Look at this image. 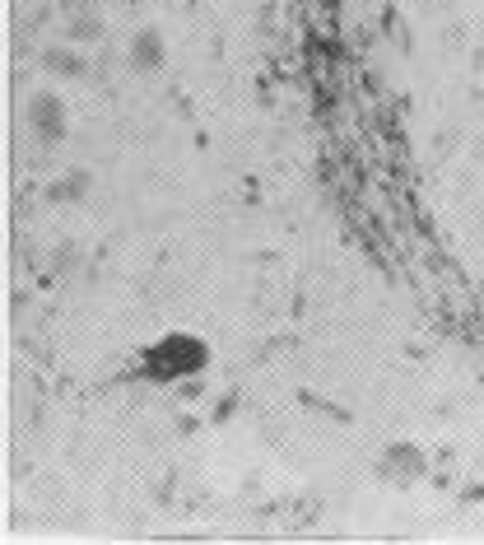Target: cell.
Returning a JSON list of instances; mask_svg holds the SVG:
<instances>
[{"instance_id":"5","label":"cell","mask_w":484,"mask_h":545,"mask_svg":"<svg viewBox=\"0 0 484 545\" xmlns=\"http://www.w3.org/2000/svg\"><path fill=\"white\" fill-rule=\"evenodd\" d=\"M89 191H94V173H89V168H66L61 178L47 182L42 196L52 205H80V201H89Z\"/></svg>"},{"instance_id":"2","label":"cell","mask_w":484,"mask_h":545,"mask_svg":"<svg viewBox=\"0 0 484 545\" xmlns=\"http://www.w3.org/2000/svg\"><path fill=\"white\" fill-rule=\"evenodd\" d=\"M24 122H28V131H33V140H38L42 150L61 145V140L70 136V108H66V98L52 94V89H38V94L28 98Z\"/></svg>"},{"instance_id":"3","label":"cell","mask_w":484,"mask_h":545,"mask_svg":"<svg viewBox=\"0 0 484 545\" xmlns=\"http://www.w3.org/2000/svg\"><path fill=\"white\" fill-rule=\"evenodd\" d=\"M424 471H429V462H424V452H419L415 443H391V448H382V457L373 462V476L382 480V485H391V490L415 485Z\"/></svg>"},{"instance_id":"4","label":"cell","mask_w":484,"mask_h":545,"mask_svg":"<svg viewBox=\"0 0 484 545\" xmlns=\"http://www.w3.org/2000/svg\"><path fill=\"white\" fill-rule=\"evenodd\" d=\"M126 66L140 70V75H154V70L168 66V38H163V28H135L131 42H126Z\"/></svg>"},{"instance_id":"6","label":"cell","mask_w":484,"mask_h":545,"mask_svg":"<svg viewBox=\"0 0 484 545\" xmlns=\"http://www.w3.org/2000/svg\"><path fill=\"white\" fill-rule=\"evenodd\" d=\"M42 70H52L61 80H84L89 75V56L80 47H70V42H52V47H42Z\"/></svg>"},{"instance_id":"7","label":"cell","mask_w":484,"mask_h":545,"mask_svg":"<svg viewBox=\"0 0 484 545\" xmlns=\"http://www.w3.org/2000/svg\"><path fill=\"white\" fill-rule=\"evenodd\" d=\"M80 5V14H70L66 19V38L80 47V42H98L103 38V14L89 10V0H70V10Z\"/></svg>"},{"instance_id":"8","label":"cell","mask_w":484,"mask_h":545,"mask_svg":"<svg viewBox=\"0 0 484 545\" xmlns=\"http://www.w3.org/2000/svg\"><path fill=\"white\" fill-rule=\"evenodd\" d=\"M84 261V252L75 243H66V247H56V275H70L75 271V266H80Z\"/></svg>"},{"instance_id":"1","label":"cell","mask_w":484,"mask_h":545,"mask_svg":"<svg viewBox=\"0 0 484 545\" xmlns=\"http://www.w3.org/2000/svg\"><path fill=\"white\" fill-rule=\"evenodd\" d=\"M210 350H205L201 336H187V331H168L163 341H154L145 350V373L154 382H182L191 373H201Z\"/></svg>"}]
</instances>
